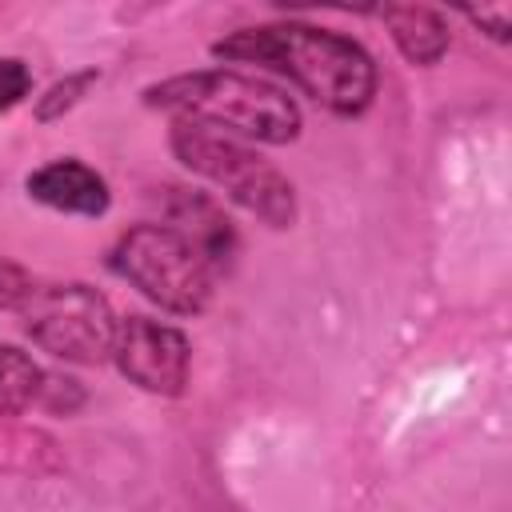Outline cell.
Wrapping results in <instances>:
<instances>
[{"instance_id": "1", "label": "cell", "mask_w": 512, "mask_h": 512, "mask_svg": "<svg viewBox=\"0 0 512 512\" xmlns=\"http://www.w3.org/2000/svg\"><path fill=\"white\" fill-rule=\"evenodd\" d=\"M220 60H244V64H268L276 72H288L316 104H324L336 116H360L376 96V64L372 56L328 28L312 24H264V28H240L212 44Z\"/></svg>"}, {"instance_id": "2", "label": "cell", "mask_w": 512, "mask_h": 512, "mask_svg": "<svg viewBox=\"0 0 512 512\" xmlns=\"http://www.w3.org/2000/svg\"><path fill=\"white\" fill-rule=\"evenodd\" d=\"M152 108L180 112L208 128H228L264 144H288L300 132V108L288 92L244 72H188L144 92Z\"/></svg>"}, {"instance_id": "3", "label": "cell", "mask_w": 512, "mask_h": 512, "mask_svg": "<svg viewBox=\"0 0 512 512\" xmlns=\"http://www.w3.org/2000/svg\"><path fill=\"white\" fill-rule=\"evenodd\" d=\"M172 152L184 168L220 184L236 204L256 212L264 224L288 228L296 220L292 180L276 164H268L264 156L244 148L240 140L208 128V124H196V120H176L172 124Z\"/></svg>"}, {"instance_id": "4", "label": "cell", "mask_w": 512, "mask_h": 512, "mask_svg": "<svg viewBox=\"0 0 512 512\" xmlns=\"http://www.w3.org/2000/svg\"><path fill=\"white\" fill-rule=\"evenodd\" d=\"M112 268L152 304L192 316L212 300V264L168 224H136L120 236Z\"/></svg>"}, {"instance_id": "5", "label": "cell", "mask_w": 512, "mask_h": 512, "mask_svg": "<svg viewBox=\"0 0 512 512\" xmlns=\"http://www.w3.org/2000/svg\"><path fill=\"white\" fill-rule=\"evenodd\" d=\"M24 332L68 364H100L112 352L116 320L104 292L88 284L36 288L24 308Z\"/></svg>"}, {"instance_id": "6", "label": "cell", "mask_w": 512, "mask_h": 512, "mask_svg": "<svg viewBox=\"0 0 512 512\" xmlns=\"http://www.w3.org/2000/svg\"><path fill=\"white\" fill-rule=\"evenodd\" d=\"M120 372L144 392L180 396L188 384V336L152 316H128L112 340Z\"/></svg>"}, {"instance_id": "7", "label": "cell", "mask_w": 512, "mask_h": 512, "mask_svg": "<svg viewBox=\"0 0 512 512\" xmlns=\"http://www.w3.org/2000/svg\"><path fill=\"white\" fill-rule=\"evenodd\" d=\"M160 212H164L168 228H176L212 264V272L228 268V260L236 252V228L212 196L188 192V188H164L160 192Z\"/></svg>"}, {"instance_id": "8", "label": "cell", "mask_w": 512, "mask_h": 512, "mask_svg": "<svg viewBox=\"0 0 512 512\" xmlns=\"http://www.w3.org/2000/svg\"><path fill=\"white\" fill-rule=\"evenodd\" d=\"M32 200L60 208V212H80V216H100L108 208V184L100 172H92L80 160H52L40 172L28 176Z\"/></svg>"}, {"instance_id": "9", "label": "cell", "mask_w": 512, "mask_h": 512, "mask_svg": "<svg viewBox=\"0 0 512 512\" xmlns=\"http://www.w3.org/2000/svg\"><path fill=\"white\" fill-rule=\"evenodd\" d=\"M380 16H384L396 48L404 52V60L436 64L448 52V20L436 8H428V4H388Z\"/></svg>"}, {"instance_id": "10", "label": "cell", "mask_w": 512, "mask_h": 512, "mask_svg": "<svg viewBox=\"0 0 512 512\" xmlns=\"http://www.w3.org/2000/svg\"><path fill=\"white\" fill-rule=\"evenodd\" d=\"M64 464L60 444L28 424H4L0 420V472L12 476H48Z\"/></svg>"}, {"instance_id": "11", "label": "cell", "mask_w": 512, "mask_h": 512, "mask_svg": "<svg viewBox=\"0 0 512 512\" xmlns=\"http://www.w3.org/2000/svg\"><path fill=\"white\" fill-rule=\"evenodd\" d=\"M40 364L20 348H0V420L20 416L40 392Z\"/></svg>"}, {"instance_id": "12", "label": "cell", "mask_w": 512, "mask_h": 512, "mask_svg": "<svg viewBox=\"0 0 512 512\" xmlns=\"http://www.w3.org/2000/svg\"><path fill=\"white\" fill-rule=\"evenodd\" d=\"M96 80V72H76V76H68V80H60V84H52L48 88V96L36 104V116L40 120H52V116H60V112H68L80 96H84V88Z\"/></svg>"}, {"instance_id": "13", "label": "cell", "mask_w": 512, "mask_h": 512, "mask_svg": "<svg viewBox=\"0 0 512 512\" xmlns=\"http://www.w3.org/2000/svg\"><path fill=\"white\" fill-rule=\"evenodd\" d=\"M36 400H40L48 412L72 416V412L84 404V388H80V380H72V376H44Z\"/></svg>"}, {"instance_id": "14", "label": "cell", "mask_w": 512, "mask_h": 512, "mask_svg": "<svg viewBox=\"0 0 512 512\" xmlns=\"http://www.w3.org/2000/svg\"><path fill=\"white\" fill-rule=\"evenodd\" d=\"M36 296V280L16 264L0 256V308H28V300Z\"/></svg>"}, {"instance_id": "15", "label": "cell", "mask_w": 512, "mask_h": 512, "mask_svg": "<svg viewBox=\"0 0 512 512\" xmlns=\"http://www.w3.org/2000/svg\"><path fill=\"white\" fill-rule=\"evenodd\" d=\"M28 88H32V72H28L20 60L4 56V60H0V112L12 108V104H20V100L28 96Z\"/></svg>"}, {"instance_id": "16", "label": "cell", "mask_w": 512, "mask_h": 512, "mask_svg": "<svg viewBox=\"0 0 512 512\" xmlns=\"http://www.w3.org/2000/svg\"><path fill=\"white\" fill-rule=\"evenodd\" d=\"M464 16L480 28H488L492 40H508V32H512V12L508 8H468Z\"/></svg>"}]
</instances>
